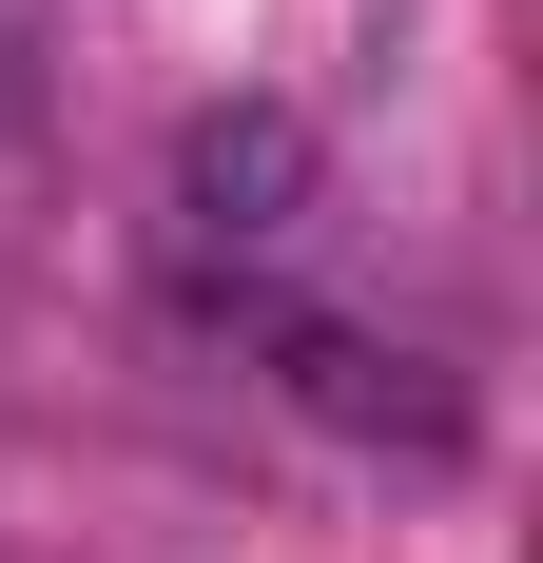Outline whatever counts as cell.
Instances as JSON below:
<instances>
[{"label":"cell","mask_w":543,"mask_h":563,"mask_svg":"<svg viewBox=\"0 0 543 563\" xmlns=\"http://www.w3.org/2000/svg\"><path fill=\"white\" fill-rule=\"evenodd\" d=\"M175 195H195V233H214V253H272V233H291V195H311V136H291L272 98H233V117H195Z\"/></svg>","instance_id":"cell-1"},{"label":"cell","mask_w":543,"mask_h":563,"mask_svg":"<svg viewBox=\"0 0 543 563\" xmlns=\"http://www.w3.org/2000/svg\"><path fill=\"white\" fill-rule=\"evenodd\" d=\"M291 389H311L330 428H408V448H446V389H408V350H369V331H291Z\"/></svg>","instance_id":"cell-2"}]
</instances>
